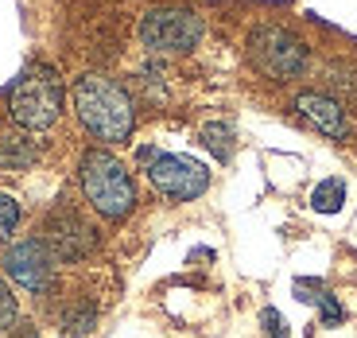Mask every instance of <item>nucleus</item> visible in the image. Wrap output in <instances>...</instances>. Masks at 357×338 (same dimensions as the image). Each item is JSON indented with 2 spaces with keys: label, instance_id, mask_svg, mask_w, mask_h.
<instances>
[{
  "label": "nucleus",
  "instance_id": "obj_1",
  "mask_svg": "<svg viewBox=\"0 0 357 338\" xmlns=\"http://www.w3.org/2000/svg\"><path fill=\"white\" fill-rule=\"evenodd\" d=\"M74 113L101 144H125L136 128V101L109 74H82L74 82Z\"/></svg>",
  "mask_w": 357,
  "mask_h": 338
},
{
  "label": "nucleus",
  "instance_id": "obj_2",
  "mask_svg": "<svg viewBox=\"0 0 357 338\" xmlns=\"http://www.w3.org/2000/svg\"><path fill=\"white\" fill-rule=\"evenodd\" d=\"M78 183H82V195L101 218L109 222H121L128 218L136 206V183H132V171L116 160L113 152L105 148H89L78 163Z\"/></svg>",
  "mask_w": 357,
  "mask_h": 338
},
{
  "label": "nucleus",
  "instance_id": "obj_3",
  "mask_svg": "<svg viewBox=\"0 0 357 338\" xmlns=\"http://www.w3.org/2000/svg\"><path fill=\"white\" fill-rule=\"evenodd\" d=\"M66 89L54 66H27L8 89V117L12 125L27 128V133H47V128L63 117Z\"/></svg>",
  "mask_w": 357,
  "mask_h": 338
},
{
  "label": "nucleus",
  "instance_id": "obj_4",
  "mask_svg": "<svg viewBox=\"0 0 357 338\" xmlns=\"http://www.w3.org/2000/svg\"><path fill=\"white\" fill-rule=\"evenodd\" d=\"M245 51H249L252 71L264 74V78H272V82L299 78V74L307 71V63H311L307 43L295 36L291 27H280V24H260L249 36Z\"/></svg>",
  "mask_w": 357,
  "mask_h": 338
},
{
  "label": "nucleus",
  "instance_id": "obj_5",
  "mask_svg": "<svg viewBox=\"0 0 357 338\" xmlns=\"http://www.w3.org/2000/svg\"><path fill=\"white\" fill-rule=\"evenodd\" d=\"M136 36H140V47L148 54H190L206 36V24L198 12L190 8H152L144 12L140 27H136Z\"/></svg>",
  "mask_w": 357,
  "mask_h": 338
},
{
  "label": "nucleus",
  "instance_id": "obj_6",
  "mask_svg": "<svg viewBox=\"0 0 357 338\" xmlns=\"http://www.w3.org/2000/svg\"><path fill=\"white\" fill-rule=\"evenodd\" d=\"M144 171H148V183H152L163 198H175V203H190V198L206 195V187H210L206 163L190 160V156L155 152L152 160L144 163Z\"/></svg>",
  "mask_w": 357,
  "mask_h": 338
},
{
  "label": "nucleus",
  "instance_id": "obj_7",
  "mask_svg": "<svg viewBox=\"0 0 357 338\" xmlns=\"http://www.w3.org/2000/svg\"><path fill=\"white\" fill-rule=\"evenodd\" d=\"M4 272L27 292H47L54 280V253L43 237H24L4 253Z\"/></svg>",
  "mask_w": 357,
  "mask_h": 338
},
{
  "label": "nucleus",
  "instance_id": "obj_8",
  "mask_svg": "<svg viewBox=\"0 0 357 338\" xmlns=\"http://www.w3.org/2000/svg\"><path fill=\"white\" fill-rule=\"evenodd\" d=\"M291 105L314 133L331 136V140H346L349 136V109L342 105V101H334L331 94H322V89H303V94H295Z\"/></svg>",
  "mask_w": 357,
  "mask_h": 338
},
{
  "label": "nucleus",
  "instance_id": "obj_9",
  "mask_svg": "<svg viewBox=\"0 0 357 338\" xmlns=\"http://www.w3.org/2000/svg\"><path fill=\"white\" fill-rule=\"evenodd\" d=\"M43 233H47L43 241H47V249L54 253V260H78L93 249V230L70 210H54Z\"/></svg>",
  "mask_w": 357,
  "mask_h": 338
},
{
  "label": "nucleus",
  "instance_id": "obj_10",
  "mask_svg": "<svg viewBox=\"0 0 357 338\" xmlns=\"http://www.w3.org/2000/svg\"><path fill=\"white\" fill-rule=\"evenodd\" d=\"M39 160V144L31 140L27 128H0V168L4 171H24Z\"/></svg>",
  "mask_w": 357,
  "mask_h": 338
},
{
  "label": "nucleus",
  "instance_id": "obj_11",
  "mask_svg": "<svg viewBox=\"0 0 357 338\" xmlns=\"http://www.w3.org/2000/svg\"><path fill=\"white\" fill-rule=\"evenodd\" d=\"M322 94H331L342 105H357V66L349 63H331L322 71Z\"/></svg>",
  "mask_w": 357,
  "mask_h": 338
},
{
  "label": "nucleus",
  "instance_id": "obj_12",
  "mask_svg": "<svg viewBox=\"0 0 357 338\" xmlns=\"http://www.w3.org/2000/svg\"><path fill=\"white\" fill-rule=\"evenodd\" d=\"M342 203H346V183L342 179H326V183H319L311 195V206L319 214H338Z\"/></svg>",
  "mask_w": 357,
  "mask_h": 338
},
{
  "label": "nucleus",
  "instance_id": "obj_13",
  "mask_svg": "<svg viewBox=\"0 0 357 338\" xmlns=\"http://www.w3.org/2000/svg\"><path fill=\"white\" fill-rule=\"evenodd\" d=\"M198 136H202V144L214 152L218 160H229L233 156V128L225 125V121H210V125H202Z\"/></svg>",
  "mask_w": 357,
  "mask_h": 338
},
{
  "label": "nucleus",
  "instance_id": "obj_14",
  "mask_svg": "<svg viewBox=\"0 0 357 338\" xmlns=\"http://www.w3.org/2000/svg\"><path fill=\"white\" fill-rule=\"evenodd\" d=\"M16 226H20V203L12 195H0V245L16 233Z\"/></svg>",
  "mask_w": 357,
  "mask_h": 338
},
{
  "label": "nucleus",
  "instance_id": "obj_15",
  "mask_svg": "<svg viewBox=\"0 0 357 338\" xmlns=\"http://www.w3.org/2000/svg\"><path fill=\"white\" fill-rule=\"evenodd\" d=\"M12 323H16V295H12V288L0 280V330H8Z\"/></svg>",
  "mask_w": 357,
  "mask_h": 338
},
{
  "label": "nucleus",
  "instance_id": "obj_16",
  "mask_svg": "<svg viewBox=\"0 0 357 338\" xmlns=\"http://www.w3.org/2000/svg\"><path fill=\"white\" fill-rule=\"evenodd\" d=\"M264 330H268V338H287L284 315H280L276 307H268V311H264Z\"/></svg>",
  "mask_w": 357,
  "mask_h": 338
}]
</instances>
